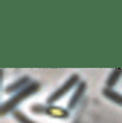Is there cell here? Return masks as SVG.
<instances>
[{
	"mask_svg": "<svg viewBox=\"0 0 122 123\" xmlns=\"http://www.w3.org/2000/svg\"><path fill=\"white\" fill-rule=\"evenodd\" d=\"M40 87H41V85L39 82H37V81H31L26 87H24L21 91L16 92L15 94H13V95L11 96L8 100H6V102L1 105V107H0V113H1V116H6V115H8V113H10V112L12 113L13 111H15L16 110L15 108H16L21 103H23L26 98L30 97V96H32L34 94H36L37 92H39Z\"/></svg>",
	"mask_w": 122,
	"mask_h": 123,
	"instance_id": "1",
	"label": "cell"
},
{
	"mask_svg": "<svg viewBox=\"0 0 122 123\" xmlns=\"http://www.w3.org/2000/svg\"><path fill=\"white\" fill-rule=\"evenodd\" d=\"M80 81H81V80H80V76L78 74H71V76L69 77V78L67 79V80L65 81V82L63 83L60 87H57V89H56L55 91H54L53 93H52L51 95L47 98L45 104L54 105L56 102H57V100H60L62 97H64V96L66 95V94L68 93L71 89H73V87L77 86L78 83H79Z\"/></svg>",
	"mask_w": 122,
	"mask_h": 123,
	"instance_id": "2",
	"label": "cell"
},
{
	"mask_svg": "<svg viewBox=\"0 0 122 123\" xmlns=\"http://www.w3.org/2000/svg\"><path fill=\"white\" fill-rule=\"evenodd\" d=\"M30 110L35 115H47L52 118H57V119H66L69 117L68 110L54 106V105H34L31 106Z\"/></svg>",
	"mask_w": 122,
	"mask_h": 123,
	"instance_id": "3",
	"label": "cell"
},
{
	"mask_svg": "<svg viewBox=\"0 0 122 123\" xmlns=\"http://www.w3.org/2000/svg\"><path fill=\"white\" fill-rule=\"evenodd\" d=\"M85 91H86V83L84 81H80L77 86L75 87V91H73V95L69 98V102L67 104L68 110H73V109H75L77 107V105L79 104L80 100L83 97Z\"/></svg>",
	"mask_w": 122,
	"mask_h": 123,
	"instance_id": "4",
	"label": "cell"
},
{
	"mask_svg": "<svg viewBox=\"0 0 122 123\" xmlns=\"http://www.w3.org/2000/svg\"><path fill=\"white\" fill-rule=\"evenodd\" d=\"M31 82V79L29 78L28 76H23L22 78L17 79L16 81H14V82L10 83V84H8L6 87H4V92H6V94H15L16 92L21 91V90H23L24 87H26L29 83Z\"/></svg>",
	"mask_w": 122,
	"mask_h": 123,
	"instance_id": "5",
	"label": "cell"
},
{
	"mask_svg": "<svg viewBox=\"0 0 122 123\" xmlns=\"http://www.w3.org/2000/svg\"><path fill=\"white\" fill-rule=\"evenodd\" d=\"M103 95L105 96L106 98H108L109 100H111L112 103L122 106V94H120L117 91H115L114 89L105 87V89L103 90Z\"/></svg>",
	"mask_w": 122,
	"mask_h": 123,
	"instance_id": "6",
	"label": "cell"
},
{
	"mask_svg": "<svg viewBox=\"0 0 122 123\" xmlns=\"http://www.w3.org/2000/svg\"><path fill=\"white\" fill-rule=\"evenodd\" d=\"M121 76H122V69H120V68H119V69H114L110 72L108 79L106 80V87H108V89H114L117 85V83H118L119 79L121 78Z\"/></svg>",
	"mask_w": 122,
	"mask_h": 123,
	"instance_id": "7",
	"label": "cell"
},
{
	"mask_svg": "<svg viewBox=\"0 0 122 123\" xmlns=\"http://www.w3.org/2000/svg\"><path fill=\"white\" fill-rule=\"evenodd\" d=\"M12 116H13V118L15 119V121L18 122V123H37V122L32 121L31 119H29L25 113H23L22 111H19V110L13 111Z\"/></svg>",
	"mask_w": 122,
	"mask_h": 123,
	"instance_id": "8",
	"label": "cell"
}]
</instances>
